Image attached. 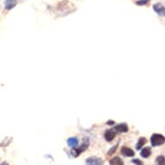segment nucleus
<instances>
[{
    "instance_id": "obj_6",
    "label": "nucleus",
    "mask_w": 165,
    "mask_h": 165,
    "mask_svg": "<svg viewBox=\"0 0 165 165\" xmlns=\"http://www.w3.org/2000/svg\"><path fill=\"white\" fill-rule=\"evenodd\" d=\"M120 152H121L122 155L124 156H127V157H132V156H133L135 155L134 151L132 149H130V148H128L126 146H123L121 148Z\"/></svg>"
},
{
    "instance_id": "obj_10",
    "label": "nucleus",
    "mask_w": 165,
    "mask_h": 165,
    "mask_svg": "<svg viewBox=\"0 0 165 165\" xmlns=\"http://www.w3.org/2000/svg\"><path fill=\"white\" fill-rule=\"evenodd\" d=\"M140 155H141L142 157H144V158H148L151 155V149L150 147H145V148H144L141 150Z\"/></svg>"
},
{
    "instance_id": "obj_2",
    "label": "nucleus",
    "mask_w": 165,
    "mask_h": 165,
    "mask_svg": "<svg viewBox=\"0 0 165 165\" xmlns=\"http://www.w3.org/2000/svg\"><path fill=\"white\" fill-rule=\"evenodd\" d=\"M165 143V137L161 134H153L150 137V144L153 147L160 146Z\"/></svg>"
},
{
    "instance_id": "obj_3",
    "label": "nucleus",
    "mask_w": 165,
    "mask_h": 165,
    "mask_svg": "<svg viewBox=\"0 0 165 165\" xmlns=\"http://www.w3.org/2000/svg\"><path fill=\"white\" fill-rule=\"evenodd\" d=\"M153 10L160 17H165V6L161 3H156L153 4Z\"/></svg>"
},
{
    "instance_id": "obj_5",
    "label": "nucleus",
    "mask_w": 165,
    "mask_h": 165,
    "mask_svg": "<svg viewBox=\"0 0 165 165\" xmlns=\"http://www.w3.org/2000/svg\"><path fill=\"white\" fill-rule=\"evenodd\" d=\"M87 164H103L104 162L101 158H99V157H96V156H92V157H89L86 159V162Z\"/></svg>"
},
{
    "instance_id": "obj_8",
    "label": "nucleus",
    "mask_w": 165,
    "mask_h": 165,
    "mask_svg": "<svg viewBox=\"0 0 165 165\" xmlns=\"http://www.w3.org/2000/svg\"><path fill=\"white\" fill-rule=\"evenodd\" d=\"M17 0H5L4 1V8L7 10H12L17 5Z\"/></svg>"
},
{
    "instance_id": "obj_15",
    "label": "nucleus",
    "mask_w": 165,
    "mask_h": 165,
    "mask_svg": "<svg viewBox=\"0 0 165 165\" xmlns=\"http://www.w3.org/2000/svg\"><path fill=\"white\" fill-rule=\"evenodd\" d=\"M150 1V0H137V1L136 2V4L140 5V6H143V5L147 4Z\"/></svg>"
},
{
    "instance_id": "obj_11",
    "label": "nucleus",
    "mask_w": 165,
    "mask_h": 165,
    "mask_svg": "<svg viewBox=\"0 0 165 165\" xmlns=\"http://www.w3.org/2000/svg\"><path fill=\"white\" fill-rule=\"evenodd\" d=\"M147 143V139L144 137H141L139 139H138V142L137 143V145H136V149L137 150H141V148L144 146Z\"/></svg>"
},
{
    "instance_id": "obj_14",
    "label": "nucleus",
    "mask_w": 165,
    "mask_h": 165,
    "mask_svg": "<svg viewBox=\"0 0 165 165\" xmlns=\"http://www.w3.org/2000/svg\"><path fill=\"white\" fill-rule=\"evenodd\" d=\"M118 145H114L113 148H111V149H110V150H108V152H107V155L112 156L113 154H114V153H115V151H116V150H117V149H118Z\"/></svg>"
},
{
    "instance_id": "obj_13",
    "label": "nucleus",
    "mask_w": 165,
    "mask_h": 165,
    "mask_svg": "<svg viewBox=\"0 0 165 165\" xmlns=\"http://www.w3.org/2000/svg\"><path fill=\"white\" fill-rule=\"evenodd\" d=\"M156 163L157 164H165V157L164 156H159L156 159Z\"/></svg>"
},
{
    "instance_id": "obj_1",
    "label": "nucleus",
    "mask_w": 165,
    "mask_h": 165,
    "mask_svg": "<svg viewBox=\"0 0 165 165\" xmlns=\"http://www.w3.org/2000/svg\"><path fill=\"white\" fill-rule=\"evenodd\" d=\"M88 146H89V141L86 138H85L82 145L79 146V147H74V149H73L71 150L73 156H74V157L79 156L81 155V153H82L83 151H85L88 148Z\"/></svg>"
},
{
    "instance_id": "obj_9",
    "label": "nucleus",
    "mask_w": 165,
    "mask_h": 165,
    "mask_svg": "<svg viewBox=\"0 0 165 165\" xmlns=\"http://www.w3.org/2000/svg\"><path fill=\"white\" fill-rule=\"evenodd\" d=\"M67 143H68V145L69 147L74 148V147H76V146L78 145V144H79V140H78L77 137H69V138L68 139Z\"/></svg>"
},
{
    "instance_id": "obj_12",
    "label": "nucleus",
    "mask_w": 165,
    "mask_h": 165,
    "mask_svg": "<svg viewBox=\"0 0 165 165\" xmlns=\"http://www.w3.org/2000/svg\"><path fill=\"white\" fill-rule=\"evenodd\" d=\"M109 164L112 165H123L124 164V162H123V160H121L120 157L116 156V157H113L112 160H110Z\"/></svg>"
},
{
    "instance_id": "obj_16",
    "label": "nucleus",
    "mask_w": 165,
    "mask_h": 165,
    "mask_svg": "<svg viewBox=\"0 0 165 165\" xmlns=\"http://www.w3.org/2000/svg\"><path fill=\"white\" fill-rule=\"evenodd\" d=\"M132 163L137 164H143L141 161H139V159H133V160H132Z\"/></svg>"
},
{
    "instance_id": "obj_17",
    "label": "nucleus",
    "mask_w": 165,
    "mask_h": 165,
    "mask_svg": "<svg viewBox=\"0 0 165 165\" xmlns=\"http://www.w3.org/2000/svg\"><path fill=\"white\" fill-rule=\"evenodd\" d=\"M107 124H114L113 121H107Z\"/></svg>"
},
{
    "instance_id": "obj_7",
    "label": "nucleus",
    "mask_w": 165,
    "mask_h": 165,
    "mask_svg": "<svg viewBox=\"0 0 165 165\" xmlns=\"http://www.w3.org/2000/svg\"><path fill=\"white\" fill-rule=\"evenodd\" d=\"M116 137V132L113 130H107L105 132V138L107 142H112Z\"/></svg>"
},
{
    "instance_id": "obj_4",
    "label": "nucleus",
    "mask_w": 165,
    "mask_h": 165,
    "mask_svg": "<svg viewBox=\"0 0 165 165\" xmlns=\"http://www.w3.org/2000/svg\"><path fill=\"white\" fill-rule=\"evenodd\" d=\"M114 131L118 132V133H125V132H127L129 131V127L125 123H124V124H118L115 125Z\"/></svg>"
}]
</instances>
